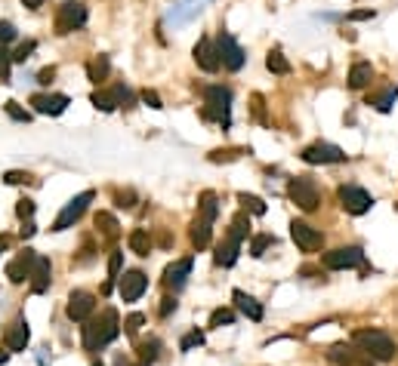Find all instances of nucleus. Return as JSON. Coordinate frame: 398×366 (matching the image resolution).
Returning <instances> with one entry per match:
<instances>
[{
  "instance_id": "obj_4",
  "label": "nucleus",
  "mask_w": 398,
  "mask_h": 366,
  "mask_svg": "<svg viewBox=\"0 0 398 366\" xmlns=\"http://www.w3.org/2000/svg\"><path fill=\"white\" fill-rule=\"evenodd\" d=\"M204 121H216L228 126V121H232V90L228 87L204 90Z\"/></svg>"
},
{
  "instance_id": "obj_31",
  "label": "nucleus",
  "mask_w": 398,
  "mask_h": 366,
  "mask_svg": "<svg viewBox=\"0 0 398 366\" xmlns=\"http://www.w3.org/2000/svg\"><path fill=\"white\" fill-rule=\"evenodd\" d=\"M121 262H124V252H112V259H108V283H105V293L115 286V280L121 277Z\"/></svg>"
},
{
  "instance_id": "obj_8",
  "label": "nucleus",
  "mask_w": 398,
  "mask_h": 366,
  "mask_svg": "<svg viewBox=\"0 0 398 366\" xmlns=\"http://www.w3.org/2000/svg\"><path fill=\"white\" fill-rule=\"evenodd\" d=\"M306 164H346V151L343 148H336V145H330V142H315V145H306L303 148V154H300Z\"/></svg>"
},
{
  "instance_id": "obj_16",
  "label": "nucleus",
  "mask_w": 398,
  "mask_h": 366,
  "mask_svg": "<svg viewBox=\"0 0 398 366\" xmlns=\"http://www.w3.org/2000/svg\"><path fill=\"white\" fill-rule=\"evenodd\" d=\"M291 237H293V243L300 246L303 252H315L321 246V231L318 228H312L309 222H293L291 225Z\"/></svg>"
},
{
  "instance_id": "obj_27",
  "label": "nucleus",
  "mask_w": 398,
  "mask_h": 366,
  "mask_svg": "<svg viewBox=\"0 0 398 366\" xmlns=\"http://www.w3.org/2000/svg\"><path fill=\"white\" fill-rule=\"evenodd\" d=\"M395 99H398V87H389V90H383L380 96H374L370 99V105L377 108V111H392V105H395Z\"/></svg>"
},
{
  "instance_id": "obj_3",
  "label": "nucleus",
  "mask_w": 398,
  "mask_h": 366,
  "mask_svg": "<svg viewBox=\"0 0 398 366\" xmlns=\"http://www.w3.org/2000/svg\"><path fill=\"white\" fill-rule=\"evenodd\" d=\"M216 194H201V203H198V219L192 222V243L194 250H207L210 246V234H213V222H216Z\"/></svg>"
},
{
  "instance_id": "obj_40",
  "label": "nucleus",
  "mask_w": 398,
  "mask_h": 366,
  "mask_svg": "<svg viewBox=\"0 0 398 366\" xmlns=\"http://www.w3.org/2000/svg\"><path fill=\"white\" fill-rule=\"evenodd\" d=\"M10 65H13V59L6 49H0V83H10Z\"/></svg>"
},
{
  "instance_id": "obj_45",
  "label": "nucleus",
  "mask_w": 398,
  "mask_h": 366,
  "mask_svg": "<svg viewBox=\"0 0 398 366\" xmlns=\"http://www.w3.org/2000/svg\"><path fill=\"white\" fill-rule=\"evenodd\" d=\"M238 154H241V151H213V154H210V160H213V164H219V160H235Z\"/></svg>"
},
{
  "instance_id": "obj_30",
  "label": "nucleus",
  "mask_w": 398,
  "mask_h": 366,
  "mask_svg": "<svg viewBox=\"0 0 398 366\" xmlns=\"http://www.w3.org/2000/svg\"><path fill=\"white\" fill-rule=\"evenodd\" d=\"M130 250L136 252V255H148V250H151V240H148V234L142 231V228H136V231L130 234Z\"/></svg>"
},
{
  "instance_id": "obj_12",
  "label": "nucleus",
  "mask_w": 398,
  "mask_h": 366,
  "mask_svg": "<svg viewBox=\"0 0 398 366\" xmlns=\"http://www.w3.org/2000/svg\"><path fill=\"white\" fill-rule=\"evenodd\" d=\"M93 308H96V299H93L87 289H74V293L69 295V308H65V314H69V320H74V323H87Z\"/></svg>"
},
{
  "instance_id": "obj_33",
  "label": "nucleus",
  "mask_w": 398,
  "mask_h": 366,
  "mask_svg": "<svg viewBox=\"0 0 398 366\" xmlns=\"http://www.w3.org/2000/svg\"><path fill=\"white\" fill-rule=\"evenodd\" d=\"M35 49H37V40H25V44H22L19 49H16V53H10V59H13V62H19V65H22V62H28Z\"/></svg>"
},
{
  "instance_id": "obj_25",
  "label": "nucleus",
  "mask_w": 398,
  "mask_h": 366,
  "mask_svg": "<svg viewBox=\"0 0 398 366\" xmlns=\"http://www.w3.org/2000/svg\"><path fill=\"white\" fill-rule=\"evenodd\" d=\"M374 80V65L370 62H355L349 71V90H364Z\"/></svg>"
},
{
  "instance_id": "obj_36",
  "label": "nucleus",
  "mask_w": 398,
  "mask_h": 366,
  "mask_svg": "<svg viewBox=\"0 0 398 366\" xmlns=\"http://www.w3.org/2000/svg\"><path fill=\"white\" fill-rule=\"evenodd\" d=\"M4 108H6V114H10L13 121H19V123H28L31 121V114L25 111V108H19V102H6Z\"/></svg>"
},
{
  "instance_id": "obj_52",
  "label": "nucleus",
  "mask_w": 398,
  "mask_h": 366,
  "mask_svg": "<svg viewBox=\"0 0 398 366\" xmlns=\"http://www.w3.org/2000/svg\"><path fill=\"white\" fill-rule=\"evenodd\" d=\"M6 250V240H0V252H4Z\"/></svg>"
},
{
  "instance_id": "obj_29",
  "label": "nucleus",
  "mask_w": 398,
  "mask_h": 366,
  "mask_svg": "<svg viewBox=\"0 0 398 366\" xmlns=\"http://www.w3.org/2000/svg\"><path fill=\"white\" fill-rule=\"evenodd\" d=\"M269 246H275V237L272 234H257L250 240V255H253V259H262Z\"/></svg>"
},
{
  "instance_id": "obj_15",
  "label": "nucleus",
  "mask_w": 398,
  "mask_h": 366,
  "mask_svg": "<svg viewBox=\"0 0 398 366\" xmlns=\"http://www.w3.org/2000/svg\"><path fill=\"white\" fill-rule=\"evenodd\" d=\"M35 262H37V252L35 250H22L16 259L6 265V277L13 283H22V280H31V271H35Z\"/></svg>"
},
{
  "instance_id": "obj_50",
  "label": "nucleus",
  "mask_w": 398,
  "mask_h": 366,
  "mask_svg": "<svg viewBox=\"0 0 398 366\" xmlns=\"http://www.w3.org/2000/svg\"><path fill=\"white\" fill-rule=\"evenodd\" d=\"M35 234V222H25V228H22V237H31Z\"/></svg>"
},
{
  "instance_id": "obj_17",
  "label": "nucleus",
  "mask_w": 398,
  "mask_h": 366,
  "mask_svg": "<svg viewBox=\"0 0 398 366\" xmlns=\"http://www.w3.org/2000/svg\"><path fill=\"white\" fill-rule=\"evenodd\" d=\"M192 265H194L192 255H185V259L173 262V265H167V271H164V286L173 289V293H180V289L185 286V280H189V274H192Z\"/></svg>"
},
{
  "instance_id": "obj_35",
  "label": "nucleus",
  "mask_w": 398,
  "mask_h": 366,
  "mask_svg": "<svg viewBox=\"0 0 398 366\" xmlns=\"http://www.w3.org/2000/svg\"><path fill=\"white\" fill-rule=\"evenodd\" d=\"M228 323H235V311L219 308V311L210 314V327H228Z\"/></svg>"
},
{
  "instance_id": "obj_20",
  "label": "nucleus",
  "mask_w": 398,
  "mask_h": 366,
  "mask_svg": "<svg viewBox=\"0 0 398 366\" xmlns=\"http://www.w3.org/2000/svg\"><path fill=\"white\" fill-rule=\"evenodd\" d=\"M327 357L336 366H374V360H370L368 354H361L358 348H346V345H334L327 351Z\"/></svg>"
},
{
  "instance_id": "obj_19",
  "label": "nucleus",
  "mask_w": 398,
  "mask_h": 366,
  "mask_svg": "<svg viewBox=\"0 0 398 366\" xmlns=\"http://www.w3.org/2000/svg\"><path fill=\"white\" fill-rule=\"evenodd\" d=\"M130 99V92H127V87L124 83H117V87H112V90H99V92H93V105L99 108V111H115L117 105H124V102Z\"/></svg>"
},
{
  "instance_id": "obj_51",
  "label": "nucleus",
  "mask_w": 398,
  "mask_h": 366,
  "mask_svg": "<svg viewBox=\"0 0 398 366\" xmlns=\"http://www.w3.org/2000/svg\"><path fill=\"white\" fill-rule=\"evenodd\" d=\"M6 360H10V354H6V351H0V366H4Z\"/></svg>"
},
{
  "instance_id": "obj_38",
  "label": "nucleus",
  "mask_w": 398,
  "mask_h": 366,
  "mask_svg": "<svg viewBox=\"0 0 398 366\" xmlns=\"http://www.w3.org/2000/svg\"><path fill=\"white\" fill-rule=\"evenodd\" d=\"M16 34H19V31H16V25L13 22H0V47H4V44H13V40H16Z\"/></svg>"
},
{
  "instance_id": "obj_18",
  "label": "nucleus",
  "mask_w": 398,
  "mask_h": 366,
  "mask_svg": "<svg viewBox=\"0 0 398 366\" xmlns=\"http://www.w3.org/2000/svg\"><path fill=\"white\" fill-rule=\"evenodd\" d=\"M194 62H198L201 71H219V53H216V40L210 37H201L198 44H194Z\"/></svg>"
},
{
  "instance_id": "obj_26",
  "label": "nucleus",
  "mask_w": 398,
  "mask_h": 366,
  "mask_svg": "<svg viewBox=\"0 0 398 366\" xmlns=\"http://www.w3.org/2000/svg\"><path fill=\"white\" fill-rule=\"evenodd\" d=\"M108 71H112V62H108V56H96L93 62L87 65V74L93 83H103L108 78Z\"/></svg>"
},
{
  "instance_id": "obj_49",
  "label": "nucleus",
  "mask_w": 398,
  "mask_h": 366,
  "mask_svg": "<svg viewBox=\"0 0 398 366\" xmlns=\"http://www.w3.org/2000/svg\"><path fill=\"white\" fill-rule=\"evenodd\" d=\"M25 6H28V10H37V6H44V0H22Z\"/></svg>"
},
{
  "instance_id": "obj_9",
  "label": "nucleus",
  "mask_w": 398,
  "mask_h": 366,
  "mask_svg": "<svg viewBox=\"0 0 398 366\" xmlns=\"http://www.w3.org/2000/svg\"><path fill=\"white\" fill-rule=\"evenodd\" d=\"M90 203H93V191H83V194H78V197H71L69 203H65V209L59 212V219L53 222V231H65V228H71L83 212H87Z\"/></svg>"
},
{
  "instance_id": "obj_46",
  "label": "nucleus",
  "mask_w": 398,
  "mask_h": 366,
  "mask_svg": "<svg viewBox=\"0 0 398 366\" xmlns=\"http://www.w3.org/2000/svg\"><path fill=\"white\" fill-rule=\"evenodd\" d=\"M53 78H56V68H44V71L37 74V80H40V83H49Z\"/></svg>"
},
{
  "instance_id": "obj_2",
  "label": "nucleus",
  "mask_w": 398,
  "mask_h": 366,
  "mask_svg": "<svg viewBox=\"0 0 398 366\" xmlns=\"http://www.w3.org/2000/svg\"><path fill=\"white\" fill-rule=\"evenodd\" d=\"M352 345L358 348L361 354H368L370 360H377V363H386V360H392L395 357V342L386 333H380V329H355Z\"/></svg>"
},
{
  "instance_id": "obj_1",
  "label": "nucleus",
  "mask_w": 398,
  "mask_h": 366,
  "mask_svg": "<svg viewBox=\"0 0 398 366\" xmlns=\"http://www.w3.org/2000/svg\"><path fill=\"white\" fill-rule=\"evenodd\" d=\"M117 336H121V320H117V311L105 308L99 317L87 320V327H83V348H87V351H99V348L112 345Z\"/></svg>"
},
{
  "instance_id": "obj_6",
  "label": "nucleus",
  "mask_w": 398,
  "mask_h": 366,
  "mask_svg": "<svg viewBox=\"0 0 398 366\" xmlns=\"http://www.w3.org/2000/svg\"><path fill=\"white\" fill-rule=\"evenodd\" d=\"M87 25V6L78 0H65L56 13V34H71Z\"/></svg>"
},
{
  "instance_id": "obj_42",
  "label": "nucleus",
  "mask_w": 398,
  "mask_h": 366,
  "mask_svg": "<svg viewBox=\"0 0 398 366\" xmlns=\"http://www.w3.org/2000/svg\"><path fill=\"white\" fill-rule=\"evenodd\" d=\"M4 182L6 185H25V182H31V176L28 173H19V169H13V173L4 176Z\"/></svg>"
},
{
  "instance_id": "obj_41",
  "label": "nucleus",
  "mask_w": 398,
  "mask_h": 366,
  "mask_svg": "<svg viewBox=\"0 0 398 366\" xmlns=\"http://www.w3.org/2000/svg\"><path fill=\"white\" fill-rule=\"evenodd\" d=\"M16 216H19L22 222H25V219L31 222V216H35V203H31V200H19V207H16Z\"/></svg>"
},
{
  "instance_id": "obj_11",
  "label": "nucleus",
  "mask_w": 398,
  "mask_h": 366,
  "mask_svg": "<svg viewBox=\"0 0 398 366\" xmlns=\"http://www.w3.org/2000/svg\"><path fill=\"white\" fill-rule=\"evenodd\" d=\"M361 262H364L361 246H340V250L324 252V268H330V271H346V268L361 265Z\"/></svg>"
},
{
  "instance_id": "obj_14",
  "label": "nucleus",
  "mask_w": 398,
  "mask_h": 366,
  "mask_svg": "<svg viewBox=\"0 0 398 366\" xmlns=\"http://www.w3.org/2000/svg\"><path fill=\"white\" fill-rule=\"evenodd\" d=\"M31 105H35L37 114L59 117L69 108V96H62V92H37V96H31Z\"/></svg>"
},
{
  "instance_id": "obj_53",
  "label": "nucleus",
  "mask_w": 398,
  "mask_h": 366,
  "mask_svg": "<svg viewBox=\"0 0 398 366\" xmlns=\"http://www.w3.org/2000/svg\"><path fill=\"white\" fill-rule=\"evenodd\" d=\"M93 366H103V363H93Z\"/></svg>"
},
{
  "instance_id": "obj_37",
  "label": "nucleus",
  "mask_w": 398,
  "mask_h": 366,
  "mask_svg": "<svg viewBox=\"0 0 398 366\" xmlns=\"http://www.w3.org/2000/svg\"><path fill=\"white\" fill-rule=\"evenodd\" d=\"M158 348H160V342H146V345L139 348L142 366H151V360H155V354H158Z\"/></svg>"
},
{
  "instance_id": "obj_5",
  "label": "nucleus",
  "mask_w": 398,
  "mask_h": 366,
  "mask_svg": "<svg viewBox=\"0 0 398 366\" xmlns=\"http://www.w3.org/2000/svg\"><path fill=\"white\" fill-rule=\"evenodd\" d=\"M287 194H291V200H293L303 212H312V209L318 207V200H321L315 178H309V176H296V178H291V185H287Z\"/></svg>"
},
{
  "instance_id": "obj_21",
  "label": "nucleus",
  "mask_w": 398,
  "mask_h": 366,
  "mask_svg": "<svg viewBox=\"0 0 398 366\" xmlns=\"http://www.w3.org/2000/svg\"><path fill=\"white\" fill-rule=\"evenodd\" d=\"M28 338H31L28 320H25V317H16V323L10 327V333H6V351H25Z\"/></svg>"
},
{
  "instance_id": "obj_23",
  "label": "nucleus",
  "mask_w": 398,
  "mask_h": 366,
  "mask_svg": "<svg viewBox=\"0 0 398 366\" xmlns=\"http://www.w3.org/2000/svg\"><path fill=\"white\" fill-rule=\"evenodd\" d=\"M238 250H241V237L228 234L226 240L216 246V265H223V268H232L235 262H238Z\"/></svg>"
},
{
  "instance_id": "obj_34",
  "label": "nucleus",
  "mask_w": 398,
  "mask_h": 366,
  "mask_svg": "<svg viewBox=\"0 0 398 366\" xmlns=\"http://www.w3.org/2000/svg\"><path fill=\"white\" fill-rule=\"evenodd\" d=\"M96 228H103L105 237L117 234V222H115V216H108V212H99V216H96Z\"/></svg>"
},
{
  "instance_id": "obj_39",
  "label": "nucleus",
  "mask_w": 398,
  "mask_h": 366,
  "mask_svg": "<svg viewBox=\"0 0 398 366\" xmlns=\"http://www.w3.org/2000/svg\"><path fill=\"white\" fill-rule=\"evenodd\" d=\"M142 323H146V317H142V314H130V317L124 320V333H127V336H136Z\"/></svg>"
},
{
  "instance_id": "obj_7",
  "label": "nucleus",
  "mask_w": 398,
  "mask_h": 366,
  "mask_svg": "<svg viewBox=\"0 0 398 366\" xmlns=\"http://www.w3.org/2000/svg\"><path fill=\"white\" fill-rule=\"evenodd\" d=\"M216 53H219V65L228 68V71H241L244 65V49L238 47V40L228 31H219L216 37Z\"/></svg>"
},
{
  "instance_id": "obj_22",
  "label": "nucleus",
  "mask_w": 398,
  "mask_h": 366,
  "mask_svg": "<svg viewBox=\"0 0 398 366\" xmlns=\"http://www.w3.org/2000/svg\"><path fill=\"white\" fill-rule=\"evenodd\" d=\"M49 280H53V265H49L47 255H37L35 271H31V289H35V293H47Z\"/></svg>"
},
{
  "instance_id": "obj_24",
  "label": "nucleus",
  "mask_w": 398,
  "mask_h": 366,
  "mask_svg": "<svg viewBox=\"0 0 398 366\" xmlns=\"http://www.w3.org/2000/svg\"><path fill=\"white\" fill-rule=\"evenodd\" d=\"M232 299H235V308H238V311H241L247 320H253V323H257V320H262V305H259L257 299H253V295H247V293H244V289H235V293H232Z\"/></svg>"
},
{
  "instance_id": "obj_48",
  "label": "nucleus",
  "mask_w": 398,
  "mask_h": 366,
  "mask_svg": "<svg viewBox=\"0 0 398 366\" xmlns=\"http://www.w3.org/2000/svg\"><path fill=\"white\" fill-rule=\"evenodd\" d=\"M176 308V302L173 299H164V305H160V317H167V314H170Z\"/></svg>"
},
{
  "instance_id": "obj_43",
  "label": "nucleus",
  "mask_w": 398,
  "mask_h": 366,
  "mask_svg": "<svg viewBox=\"0 0 398 366\" xmlns=\"http://www.w3.org/2000/svg\"><path fill=\"white\" fill-rule=\"evenodd\" d=\"M201 342H204V336H201L198 329H194V333H189V336L182 338V345H180V348H182V351H192V348H194V345H201Z\"/></svg>"
},
{
  "instance_id": "obj_13",
  "label": "nucleus",
  "mask_w": 398,
  "mask_h": 366,
  "mask_svg": "<svg viewBox=\"0 0 398 366\" xmlns=\"http://www.w3.org/2000/svg\"><path fill=\"white\" fill-rule=\"evenodd\" d=\"M146 289H148V277L142 271H127L124 277H117V293H121L124 302H136Z\"/></svg>"
},
{
  "instance_id": "obj_47",
  "label": "nucleus",
  "mask_w": 398,
  "mask_h": 366,
  "mask_svg": "<svg viewBox=\"0 0 398 366\" xmlns=\"http://www.w3.org/2000/svg\"><path fill=\"white\" fill-rule=\"evenodd\" d=\"M349 19H355V22H361V19H374V10H358V13H352Z\"/></svg>"
},
{
  "instance_id": "obj_10",
  "label": "nucleus",
  "mask_w": 398,
  "mask_h": 366,
  "mask_svg": "<svg viewBox=\"0 0 398 366\" xmlns=\"http://www.w3.org/2000/svg\"><path fill=\"white\" fill-rule=\"evenodd\" d=\"M340 203H343L346 212H352V216H364V212H370V207H374V197H370L364 188H358V185H343Z\"/></svg>"
},
{
  "instance_id": "obj_44",
  "label": "nucleus",
  "mask_w": 398,
  "mask_h": 366,
  "mask_svg": "<svg viewBox=\"0 0 398 366\" xmlns=\"http://www.w3.org/2000/svg\"><path fill=\"white\" fill-rule=\"evenodd\" d=\"M142 102H146L148 108H155V111H160V108H164V105H160V96H158V92H151V90L142 92Z\"/></svg>"
},
{
  "instance_id": "obj_32",
  "label": "nucleus",
  "mask_w": 398,
  "mask_h": 366,
  "mask_svg": "<svg viewBox=\"0 0 398 366\" xmlns=\"http://www.w3.org/2000/svg\"><path fill=\"white\" fill-rule=\"evenodd\" d=\"M238 200L244 203V209L253 212V216H262V212H266V203L259 197H253V194H238Z\"/></svg>"
},
{
  "instance_id": "obj_28",
  "label": "nucleus",
  "mask_w": 398,
  "mask_h": 366,
  "mask_svg": "<svg viewBox=\"0 0 398 366\" xmlns=\"http://www.w3.org/2000/svg\"><path fill=\"white\" fill-rule=\"evenodd\" d=\"M266 68H269L272 74H287V71H291V62L284 59L281 49H272V53L266 56Z\"/></svg>"
}]
</instances>
